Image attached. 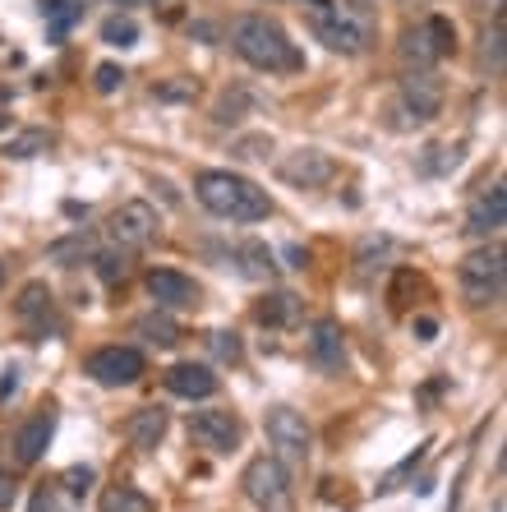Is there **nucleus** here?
<instances>
[{"label": "nucleus", "mask_w": 507, "mask_h": 512, "mask_svg": "<svg viewBox=\"0 0 507 512\" xmlns=\"http://www.w3.org/2000/svg\"><path fill=\"white\" fill-rule=\"evenodd\" d=\"M231 47H236L240 60H249V65L263 74L305 70V56H300V47L291 42V33H286L277 19H268V14H240L236 24H231Z\"/></svg>", "instance_id": "obj_1"}, {"label": "nucleus", "mask_w": 507, "mask_h": 512, "mask_svg": "<svg viewBox=\"0 0 507 512\" xmlns=\"http://www.w3.org/2000/svg\"><path fill=\"white\" fill-rule=\"evenodd\" d=\"M194 194L213 217L222 222H263L272 213V199L254 185V180L236 176V171H199L194 176Z\"/></svg>", "instance_id": "obj_2"}, {"label": "nucleus", "mask_w": 507, "mask_h": 512, "mask_svg": "<svg viewBox=\"0 0 507 512\" xmlns=\"http://www.w3.org/2000/svg\"><path fill=\"white\" fill-rule=\"evenodd\" d=\"M309 5V28L319 37L328 51H342V56H355V51H365L369 42V19L351 10V5H337V0H305Z\"/></svg>", "instance_id": "obj_3"}, {"label": "nucleus", "mask_w": 507, "mask_h": 512, "mask_svg": "<svg viewBox=\"0 0 507 512\" xmlns=\"http://www.w3.org/2000/svg\"><path fill=\"white\" fill-rule=\"evenodd\" d=\"M461 296L471 310H489L503 300V250L498 245H484V250H471L457 268Z\"/></svg>", "instance_id": "obj_4"}, {"label": "nucleus", "mask_w": 507, "mask_h": 512, "mask_svg": "<svg viewBox=\"0 0 507 512\" xmlns=\"http://www.w3.org/2000/svg\"><path fill=\"white\" fill-rule=\"evenodd\" d=\"M452 42H457V28H452L443 14H434V19H425V24H415L401 33L397 56L406 70H434L438 60L452 51Z\"/></svg>", "instance_id": "obj_5"}, {"label": "nucleus", "mask_w": 507, "mask_h": 512, "mask_svg": "<svg viewBox=\"0 0 507 512\" xmlns=\"http://www.w3.org/2000/svg\"><path fill=\"white\" fill-rule=\"evenodd\" d=\"M240 489L259 512H295L291 480H286V466L277 457H254L240 476Z\"/></svg>", "instance_id": "obj_6"}, {"label": "nucleus", "mask_w": 507, "mask_h": 512, "mask_svg": "<svg viewBox=\"0 0 507 512\" xmlns=\"http://www.w3.org/2000/svg\"><path fill=\"white\" fill-rule=\"evenodd\" d=\"M268 443H272V457L282 466H305L309 453H314V429H309V420L300 416V411H291V406H272L268 411Z\"/></svg>", "instance_id": "obj_7"}, {"label": "nucleus", "mask_w": 507, "mask_h": 512, "mask_svg": "<svg viewBox=\"0 0 507 512\" xmlns=\"http://www.w3.org/2000/svg\"><path fill=\"white\" fill-rule=\"evenodd\" d=\"M107 236L116 250H143L148 240L157 236V208L153 203H143V199H130V203H120L116 213L107 217Z\"/></svg>", "instance_id": "obj_8"}, {"label": "nucleus", "mask_w": 507, "mask_h": 512, "mask_svg": "<svg viewBox=\"0 0 507 512\" xmlns=\"http://www.w3.org/2000/svg\"><path fill=\"white\" fill-rule=\"evenodd\" d=\"M189 434H194L208 453H236L240 439H245V420H240L236 411L213 406V411H194V416H189Z\"/></svg>", "instance_id": "obj_9"}, {"label": "nucleus", "mask_w": 507, "mask_h": 512, "mask_svg": "<svg viewBox=\"0 0 507 512\" xmlns=\"http://www.w3.org/2000/svg\"><path fill=\"white\" fill-rule=\"evenodd\" d=\"M143 351H134V346H102V351H93L88 356V374H93L102 388H130V383L143 379Z\"/></svg>", "instance_id": "obj_10"}, {"label": "nucleus", "mask_w": 507, "mask_h": 512, "mask_svg": "<svg viewBox=\"0 0 507 512\" xmlns=\"http://www.w3.org/2000/svg\"><path fill=\"white\" fill-rule=\"evenodd\" d=\"M401 107H406V116H411L415 125L434 120L438 111H443V84H438V74L406 70V79H401Z\"/></svg>", "instance_id": "obj_11"}, {"label": "nucleus", "mask_w": 507, "mask_h": 512, "mask_svg": "<svg viewBox=\"0 0 507 512\" xmlns=\"http://www.w3.org/2000/svg\"><path fill=\"white\" fill-rule=\"evenodd\" d=\"M277 176H282L286 185H295V190H319V185H328V180L337 176V162H332L328 153H319V148H300V153L282 157Z\"/></svg>", "instance_id": "obj_12"}, {"label": "nucleus", "mask_w": 507, "mask_h": 512, "mask_svg": "<svg viewBox=\"0 0 507 512\" xmlns=\"http://www.w3.org/2000/svg\"><path fill=\"white\" fill-rule=\"evenodd\" d=\"M148 296H153L162 310H194L203 291L194 277L176 273V268H153V273H148Z\"/></svg>", "instance_id": "obj_13"}, {"label": "nucleus", "mask_w": 507, "mask_h": 512, "mask_svg": "<svg viewBox=\"0 0 507 512\" xmlns=\"http://www.w3.org/2000/svg\"><path fill=\"white\" fill-rule=\"evenodd\" d=\"M309 360H314L323 374L346 370V337H342V323L337 319H319L309 328Z\"/></svg>", "instance_id": "obj_14"}, {"label": "nucleus", "mask_w": 507, "mask_h": 512, "mask_svg": "<svg viewBox=\"0 0 507 512\" xmlns=\"http://www.w3.org/2000/svg\"><path fill=\"white\" fill-rule=\"evenodd\" d=\"M503 227H507V190H503V185H494L489 194H480V199H475L471 217H466V231H471V236H480V240H489V236H498Z\"/></svg>", "instance_id": "obj_15"}, {"label": "nucleus", "mask_w": 507, "mask_h": 512, "mask_svg": "<svg viewBox=\"0 0 507 512\" xmlns=\"http://www.w3.org/2000/svg\"><path fill=\"white\" fill-rule=\"evenodd\" d=\"M166 388L176 397H213L217 393V374L208 370V365H194V360H180V365H171L166 370Z\"/></svg>", "instance_id": "obj_16"}, {"label": "nucleus", "mask_w": 507, "mask_h": 512, "mask_svg": "<svg viewBox=\"0 0 507 512\" xmlns=\"http://www.w3.org/2000/svg\"><path fill=\"white\" fill-rule=\"evenodd\" d=\"M51 434H56V416H51V411H37V416L14 434V457H19V466H33L37 457L47 453Z\"/></svg>", "instance_id": "obj_17"}, {"label": "nucleus", "mask_w": 507, "mask_h": 512, "mask_svg": "<svg viewBox=\"0 0 507 512\" xmlns=\"http://www.w3.org/2000/svg\"><path fill=\"white\" fill-rule=\"evenodd\" d=\"M125 434H130V443L139 448V453H153L157 443L166 439V411L162 406H143V411H134L130 425H125Z\"/></svg>", "instance_id": "obj_18"}, {"label": "nucleus", "mask_w": 507, "mask_h": 512, "mask_svg": "<svg viewBox=\"0 0 507 512\" xmlns=\"http://www.w3.org/2000/svg\"><path fill=\"white\" fill-rule=\"evenodd\" d=\"M14 314L24 323H47L51 319V291L47 282H28L24 291H19V300H14Z\"/></svg>", "instance_id": "obj_19"}, {"label": "nucleus", "mask_w": 507, "mask_h": 512, "mask_svg": "<svg viewBox=\"0 0 507 512\" xmlns=\"http://www.w3.org/2000/svg\"><path fill=\"white\" fill-rule=\"evenodd\" d=\"M102 512H157L153 499L143 494V489L134 485H111L107 494H102Z\"/></svg>", "instance_id": "obj_20"}, {"label": "nucleus", "mask_w": 507, "mask_h": 512, "mask_svg": "<svg viewBox=\"0 0 507 512\" xmlns=\"http://www.w3.org/2000/svg\"><path fill=\"white\" fill-rule=\"evenodd\" d=\"M484 65L494 74H503V56H507V24H503V10H494V24L484 28V47H480Z\"/></svg>", "instance_id": "obj_21"}, {"label": "nucleus", "mask_w": 507, "mask_h": 512, "mask_svg": "<svg viewBox=\"0 0 507 512\" xmlns=\"http://www.w3.org/2000/svg\"><path fill=\"white\" fill-rule=\"evenodd\" d=\"M259 319L272 323V328H286V323L300 319V300H295L291 291H277V296H268L259 305Z\"/></svg>", "instance_id": "obj_22"}, {"label": "nucleus", "mask_w": 507, "mask_h": 512, "mask_svg": "<svg viewBox=\"0 0 507 512\" xmlns=\"http://www.w3.org/2000/svg\"><path fill=\"white\" fill-rule=\"evenodd\" d=\"M47 148H51V134L47 130H24V134H10V139H5V157H14V162L47 153Z\"/></svg>", "instance_id": "obj_23"}, {"label": "nucleus", "mask_w": 507, "mask_h": 512, "mask_svg": "<svg viewBox=\"0 0 507 512\" xmlns=\"http://www.w3.org/2000/svg\"><path fill=\"white\" fill-rule=\"evenodd\" d=\"M47 254H51V263H60V268H74V263H83V254H93V236L74 231V236L56 240Z\"/></svg>", "instance_id": "obj_24"}, {"label": "nucleus", "mask_w": 507, "mask_h": 512, "mask_svg": "<svg viewBox=\"0 0 507 512\" xmlns=\"http://www.w3.org/2000/svg\"><path fill=\"white\" fill-rule=\"evenodd\" d=\"M139 333L157 346H176L180 342V328L166 319V314H148V319H139Z\"/></svg>", "instance_id": "obj_25"}, {"label": "nucleus", "mask_w": 507, "mask_h": 512, "mask_svg": "<svg viewBox=\"0 0 507 512\" xmlns=\"http://www.w3.org/2000/svg\"><path fill=\"white\" fill-rule=\"evenodd\" d=\"M93 263H97V277H102V282H125V277H130V254L125 250L93 254Z\"/></svg>", "instance_id": "obj_26"}, {"label": "nucleus", "mask_w": 507, "mask_h": 512, "mask_svg": "<svg viewBox=\"0 0 507 512\" xmlns=\"http://www.w3.org/2000/svg\"><path fill=\"white\" fill-rule=\"evenodd\" d=\"M102 42H111V47H134V42H139V24L125 19V14H116V19L102 24Z\"/></svg>", "instance_id": "obj_27"}, {"label": "nucleus", "mask_w": 507, "mask_h": 512, "mask_svg": "<svg viewBox=\"0 0 507 512\" xmlns=\"http://www.w3.org/2000/svg\"><path fill=\"white\" fill-rule=\"evenodd\" d=\"M42 14L56 24V33H65V28H70L83 10H79V5H70V0H42Z\"/></svg>", "instance_id": "obj_28"}, {"label": "nucleus", "mask_w": 507, "mask_h": 512, "mask_svg": "<svg viewBox=\"0 0 507 512\" xmlns=\"http://www.w3.org/2000/svg\"><path fill=\"white\" fill-rule=\"evenodd\" d=\"M240 259H249L245 263L249 277H268L272 273V254L263 250V245H240Z\"/></svg>", "instance_id": "obj_29"}, {"label": "nucleus", "mask_w": 507, "mask_h": 512, "mask_svg": "<svg viewBox=\"0 0 507 512\" xmlns=\"http://www.w3.org/2000/svg\"><path fill=\"white\" fill-rule=\"evenodd\" d=\"M120 79H125V70H120V65H97V93H116Z\"/></svg>", "instance_id": "obj_30"}, {"label": "nucleus", "mask_w": 507, "mask_h": 512, "mask_svg": "<svg viewBox=\"0 0 507 512\" xmlns=\"http://www.w3.org/2000/svg\"><path fill=\"white\" fill-rule=\"evenodd\" d=\"M213 346L222 360H240V337L236 333H213Z\"/></svg>", "instance_id": "obj_31"}, {"label": "nucleus", "mask_w": 507, "mask_h": 512, "mask_svg": "<svg viewBox=\"0 0 507 512\" xmlns=\"http://www.w3.org/2000/svg\"><path fill=\"white\" fill-rule=\"evenodd\" d=\"M65 480H70V494H88V485H93V471L88 466H74V471H65Z\"/></svg>", "instance_id": "obj_32"}, {"label": "nucleus", "mask_w": 507, "mask_h": 512, "mask_svg": "<svg viewBox=\"0 0 507 512\" xmlns=\"http://www.w3.org/2000/svg\"><path fill=\"white\" fill-rule=\"evenodd\" d=\"M28 512H60L56 489H37V494H33V508H28Z\"/></svg>", "instance_id": "obj_33"}, {"label": "nucleus", "mask_w": 507, "mask_h": 512, "mask_svg": "<svg viewBox=\"0 0 507 512\" xmlns=\"http://www.w3.org/2000/svg\"><path fill=\"white\" fill-rule=\"evenodd\" d=\"M14 499H19V485H14V476H10V471H0V512L10 508Z\"/></svg>", "instance_id": "obj_34"}, {"label": "nucleus", "mask_w": 507, "mask_h": 512, "mask_svg": "<svg viewBox=\"0 0 507 512\" xmlns=\"http://www.w3.org/2000/svg\"><path fill=\"white\" fill-rule=\"evenodd\" d=\"M415 333H420V342H434L438 323H434V319H415Z\"/></svg>", "instance_id": "obj_35"}, {"label": "nucleus", "mask_w": 507, "mask_h": 512, "mask_svg": "<svg viewBox=\"0 0 507 512\" xmlns=\"http://www.w3.org/2000/svg\"><path fill=\"white\" fill-rule=\"evenodd\" d=\"M14 388H19V374H14V370H5V379H0V402H5V397H10Z\"/></svg>", "instance_id": "obj_36"}, {"label": "nucleus", "mask_w": 507, "mask_h": 512, "mask_svg": "<svg viewBox=\"0 0 507 512\" xmlns=\"http://www.w3.org/2000/svg\"><path fill=\"white\" fill-rule=\"evenodd\" d=\"M111 5H153V0H111Z\"/></svg>", "instance_id": "obj_37"}, {"label": "nucleus", "mask_w": 507, "mask_h": 512, "mask_svg": "<svg viewBox=\"0 0 507 512\" xmlns=\"http://www.w3.org/2000/svg\"><path fill=\"white\" fill-rule=\"evenodd\" d=\"M0 130H10V116H0Z\"/></svg>", "instance_id": "obj_38"}, {"label": "nucleus", "mask_w": 507, "mask_h": 512, "mask_svg": "<svg viewBox=\"0 0 507 512\" xmlns=\"http://www.w3.org/2000/svg\"><path fill=\"white\" fill-rule=\"evenodd\" d=\"M0 282H5V268H0Z\"/></svg>", "instance_id": "obj_39"}]
</instances>
